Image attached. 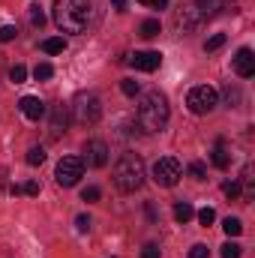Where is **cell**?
<instances>
[{
	"instance_id": "cell-10",
	"label": "cell",
	"mask_w": 255,
	"mask_h": 258,
	"mask_svg": "<svg viewBox=\"0 0 255 258\" xmlns=\"http://www.w3.org/2000/svg\"><path fill=\"white\" fill-rule=\"evenodd\" d=\"M129 63L135 66V69H141V72H153V69H159V63H162V54L159 51H135Z\"/></svg>"
},
{
	"instance_id": "cell-35",
	"label": "cell",
	"mask_w": 255,
	"mask_h": 258,
	"mask_svg": "<svg viewBox=\"0 0 255 258\" xmlns=\"http://www.w3.org/2000/svg\"><path fill=\"white\" fill-rule=\"evenodd\" d=\"M225 96H228V105H231V102H234V105L240 102V93H237V90H231V87L225 90Z\"/></svg>"
},
{
	"instance_id": "cell-2",
	"label": "cell",
	"mask_w": 255,
	"mask_h": 258,
	"mask_svg": "<svg viewBox=\"0 0 255 258\" xmlns=\"http://www.w3.org/2000/svg\"><path fill=\"white\" fill-rule=\"evenodd\" d=\"M90 21V0H54V24L63 33H81Z\"/></svg>"
},
{
	"instance_id": "cell-38",
	"label": "cell",
	"mask_w": 255,
	"mask_h": 258,
	"mask_svg": "<svg viewBox=\"0 0 255 258\" xmlns=\"http://www.w3.org/2000/svg\"><path fill=\"white\" fill-rule=\"evenodd\" d=\"M138 3H144V6H150V3H153V0H138Z\"/></svg>"
},
{
	"instance_id": "cell-14",
	"label": "cell",
	"mask_w": 255,
	"mask_h": 258,
	"mask_svg": "<svg viewBox=\"0 0 255 258\" xmlns=\"http://www.w3.org/2000/svg\"><path fill=\"white\" fill-rule=\"evenodd\" d=\"M210 162H213L216 168H228L231 156H228V150H225L222 144H216V147H213V153H210Z\"/></svg>"
},
{
	"instance_id": "cell-36",
	"label": "cell",
	"mask_w": 255,
	"mask_h": 258,
	"mask_svg": "<svg viewBox=\"0 0 255 258\" xmlns=\"http://www.w3.org/2000/svg\"><path fill=\"white\" fill-rule=\"evenodd\" d=\"M150 6H153V9H165V6H168V0H153Z\"/></svg>"
},
{
	"instance_id": "cell-1",
	"label": "cell",
	"mask_w": 255,
	"mask_h": 258,
	"mask_svg": "<svg viewBox=\"0 0 255 258\" xmlns=\"http://www.w3.org/2000/svg\"><path fill=\"white\" fill-rule=\"evenodd\" d=\"M138 126L144 132H162L168 126V99L159 90H150L141 96L138 105Z\"/></svg>"
},
{
	"instance_id": "cell-6",
	"label": "cell",
	"mask_w": 255,
	"mask_h": 258,
	"mask_svg": "<svg viewBox=\"0 0 255 258\" xmlns=\"http://www.w3.org/2000/svg\"><path fill=\"white\" fill-rule=\"evenodd\" d=\"M150 174H153V180H156L159 186H174V183L183 177V165H180L174 156H162V159L153 162Z\"/></svg>"
},
{
	"instance_id": "cell-29",
	"label": "cell",
	"mask_w": 255,
	"mask_h": 258,
	"mask_svg": "<svg viewBox=\"0 0 255 258\" xmlns=\"http://www.w3.org/2000/svg\"><path fill=\"white\" fill-rule=\"evenodd\" d=\"M141 258H162V249H159L156 243H147V246L141 249Z\"/></svg>"
},
{
	"instance_id": "cell-33",
	"label": "cell",
	"mask_w": 255,
	"mask_h": 258,
	"mask_svg": "<svg viewBox=\"0 0 255 258\" xmlns=\"http://www.w3.org/2000/svg\"><path fill=\"white\" fill-rule=\"evenodd\" d=\"M75 225H78V231H90V216H84V213H81V216L75 219Z\"/></svg>"
},
{
	"instance_id": "cell-7",
	"label": "cell",
	"mask_w": 255,
	"mask_h": 258,
	"mask_svg": "<svg viewBox=\"0 0 255 258\" xmlns=\"http://www.w3.org/2000/svg\"><path fill=\"white\" fill-rule=\"evenodd\" d=\"M84 174V162L78 159V156H63L60 162H57V183L60 186H75L78 183V177Z\"/></svg>"
},
{
	"instance_id": "cell-24",
	"label": "cell",
	"mask_w": 255,
	"mask_h": 258,
	"mask_svg": "<svg viewBox=\"0 0 255 258\" xmlns=\"http://www.w3.org/2000/svg\"><path fill=\"white\" fill-rule=\"evenodd\" d=\"M30 24H33V27H42V24H45V15H42L39 6H30Z\"/></svg>"
},
{
	"instance_id": "cell-37",
	"label": "cell",
	"mask_w": 255,
	"mask_h": 258,
	"mask_svg": "<svg viewBox=\"0 0 255 258\" xmlns=\"http://www.w3.org/2000/svg\"><path fill=\"white\" fill-rule=\"evenodd\" d=\"M111 6L114 9H126V0H111Z\"/></svg>"
},
{
	"instance_id": "cell-27",
	"label": "cell",
	"mask_w": 255,
	"mask_h": 258,
	"mask_svg": "<svg viewBox=\"0 0 255 258\" xmlns=\"http://www.w3.org/2000/svg\"><path fill=\"white\" fill-rule=\"evenodd\" d=\"M222 192L228 195V198H240V183H237V180H228V183L222 186Z\"/></svg>"
},
{
	"instance_id": "cell-22",
	"label": "cell",
	"mask_w": 255,
	"mask_h": 258,
	"mask_svg": "<svg viewBox=\"0 0 255 258\" xmlns=\"http://www.w3.org/2000/svg\"><path fill=\"white\" fill-rule=\"evenodd\" d=\"M195 216H198V222H201L204 228H207V225H213V219H216V213H213V207H201V210H198Z\"/></svg>"
},
{
	"instance_id": "cell-3",
	"label": "cell",
	"mask_w": 255,
	"mask_h": 258,
	"mask_svg": "<svg viewBox=\"0 0 255 258\" xmlns=\"http://www.w3.org/2000/svg\"><path fill=\"white\" fill-rule=\"evenodd\" d=\"M114 183L120 192H135L144 183V162L138 153H123L114 165Z\"/></svg>"
},
{
	"instance_id": "cell-15",
	"label": "cell",
	"mask_w": 255,
	"mask_h": 258,
	"mask_svg": "<svg viewBox=\"0 0 255 258\" xmlns=\"http://www.w3.org/2000/svg\"><path fill=\"white\" fill-rule=\"evenodd\" d=\"M192 216H195V210H192V204H189V201H180V204L174 207V219H177L180 225H186V222H189Z\"/></svg>"
},
{
	"instance_id": "cell-12",
	"label": "cell",
	"mask_w": 255,
	"mask_h": 258,
	"mask_svg": "<svg viewBox=\"0 0 255 258\" xmlns=\"http://www.w3.org/2000/svg\"><path fill=\"white\" fill-rule=\"evenodd\" d=\"M234 69H237V75H240V78H252V75H255V54H252V48H240V51L234 54Z\"/></svg>"
},
{
	"instance_id": "cell-11",
	"label": "cell",
	"mask_w": 255,
	"mask_h": 258,
	"mask_svg": "<svg viewBox=\"0 0 255 258\" xmlns=\"http://www.w3.org/2000/svg\"><path fill=\"white\" fill-rule=\"evenodd\" d=\"M18 111H21L27 120H39V117L45 114V102H42L39 96H21V102H18Z\"/></svg>"
},
{
	"instance_id": "cell-23",
	"label": "cell",
	"mask_w": 255,
	"mask_h": 258,
	"mask_svg": "<svg viewBox=\"0 0 255 258\" xmlns=\"http://www.w3.org/2000/svg\"><path fill=\"white\" fill-rule=\"evenodd\" d=\"M24 78H27V69H24L21 63H15L12 69H9V81H15V84H21Z\"/></svg>"
},
{
	"instance_id": "cell-31",
	"label": "cell",
	"mask_w": 255,
	"mask_h": 258,
	"mask_svg": "<svg viewBox=\"0 0 255 258\" xmlns=\"http://www.w3.org/2000/svg\"><path fill=\"white\" fill-rule=\"evenodd\" d=\"M189 174L195 177V180H204V174H207V168H204L201 162H192V165H189Z\"/></svg>"
},
{
	"instance_id": "cell-9",
	"label": "cell",
	"mask_w": 255,
	"mask_h": 258,
	"mask_svg": "<svg viewBox=\"0 0 255 258\" xmlns=\"http://www.w3.org/2000/svg\"><path fill=\"white\" fill-rule=\"evenodd\" d=\"M69 126V105H54L51 108V123H48V132H51V138H60Z\"/></svg>"
},
{
	"instance_id": "cell-20",
	"label": "cell",
	"mask_w": 255,
	"mask_h": 258,
	"mask_svg": "<svg viewBox=\"0 0 255 258\" xmlns=\"http://www.w3.org/2000/svg\"><path fill=\"white\" fill-rule=\"evenodd\" d=\"M222 45H225V33H213V36H210V39L204 42V51L210 54V51H219Z\"/></svg>"
},
{
	"instance_id": "cell-5",
	"label": "cell",
	"mask_w": 255,
	"mask_h": 258,
	"mask_svg": "<svg viewBox=\"0 0 255 258\" xmlns=\"http://www.w3.org/2000/svg\"><path fill=\"white\" fill-rule=\"evenodd\" d=\"M186 105H189L192 114L204 117V114H210V111L219 105V93H216V87H210V84H198V87H192L189 90Z\"/></svg>"
},
{
	"instance_id": "cell-32",
	"label": "cell",
	"mask_w": 255,
	"mask_h": 258,
	"mask_svg": "<svg viewBox=\"0 0 255 258\" xmlns=\"http://www.w3.org/2000/svg\"><path fill=\"white\" fill-rule=\"evenodd\" d=\"M207 252H210V249H207L204 243H195V246L189 249V258H207Z\"/></svg>"
},
{
	"instance_id": "cell-16",
	"label": "cell",
	"mask_w": 255,
	"mask_h": 258,
	"mask_svg": "<svg viewBox=\"0 0 255 258\" xmlns=\"http://www.w3.org/2000/svg\"><path fill=\"white\" fill-rule=\"evenodd\" d=\"M222 3H225V0H195V9H198L201 15H213V12L222 9Z\"/></svg>"
},
{
	"instance_id": "cell-4",
	"label": "cell",
	"mask_w": 255,
	"mask_h": 258,
	"mask_svg": "<svg viewBox=\"0 0 255 258\" xmlns=\"http://www.w3.org/2000/svg\"><path fill=\"white\" fill-rule=\"evenodd\" d=\"M69 108H72L75 123H81V126H93V123L102 117V99H99L93 90L78 93V96H75V102H72Z\"/></svg>"
},
{
	"instance_id": "cell-18",
	"label": "cell",
	"mask_w": 255,
	"mask_h": 258,
	"mask_svg": "<svg viewBox=\"0 0 255 258\" xmlns=\"http://www.w3.org/2000/svg\"><path fill=\"white\" fill-rule=\"evenodd\" d=\"M222 228H225V234H228V237H237V234L243 231V222H240L237 216H228V219L222 222Z\"/></svg>"
},
{
	"instance_id": "cell-28",
	"label": "cell",
	"mask_w": 255,
	"mask_h": 258,
	"mask_svg": "<svg viewBox=\"0 0 255 258\" xmlns=\"http://www.w3.org/2000/svg\"><path fill=\"white\" fill-rule=\"evenodd\" d=\"M120 90H123L126 96H135V93H138V81H132V78H123V81H120Z\"/></svg>"
},
{
	"instance_id": "cell-19",
	"label": "cell",
	"mask_w": 255,
	"mask_h": 258,
	"mask_svg": "<svg viewBox=\"0 0 255 258\" xmlns=\"http://www.w3.org/2000/svg\"><path fill=\"white\" fill-rule=\"evenodd\" d=\"M51 75H54V66L51 63H36V69H33V78L36 81H48Z\"/></svg>"
},
{
	"instance_id": "cell-8",
	"label": "cell",
	"mask_w": 255,
	"mask_h": 258,
	"mask_svg": "<svg viewBox=\"0 0 255 258\" xmlns=\"http://www.w3.org/2000/svg\"><path fill=\"white\" fill-rule=\"evenodd\" d=\"M81 162H87L90 168H102V165H108V144H105L102 138L87 141V144H84V159H81Z\"/></svg>"
},
{
	"instance_id": "cell-30",
	"label": "cell",
	"mask_w": 255,
	"mask_h": 258,
	"mask_svg": "<svg viewBox=\"0 0 255 258\" xmlns=\"http://www.w3.org/2000/svg\"><path fill=\"white\" fill-rule=\"evenodd\" d=\"M99 186H87L84 192H81V201H99Z\"/></svg>"
},
{
	"instance_id": "cell-34",
	"label": "cell",
	"mask_w": 255,
	"mask_h": 258,
	"mask_svg": "<svg viewBox=\"0 0 255 258\" xmlns=\"http://www.w3.org/2000/svg\"><path fill=\"white\" fill-rule=\"evenodd\" d=\"M21 192L36 195V192H39V183H36V180H30V183H24V186H21Z\"/></svg>"
},
{
	"instance_id": "cell-13",
	"label": "cell",
	"mask_w": 255,
	"mask_h": 258,
	"mask_svg": "<svg viewBox=\"0 0 255 258\" xmlns=\"http://www.w3.org/2000/svg\"><path fill=\"white\" fill-rule=\"evenodd\" d=\"M42 51H45V54H63L66 39L63 36H48V39H42Z\"/></svg>"
},
{
	"instance_id": "cell-21",
	"label": "cell",
	"mask_w": 255,
	"mask_h": 258,
	"mask_svg": "<svg viewBox=\"0 0 255 258\" xmlns=\"http://www.w3.org/2000/svg\"><path fill=\"white\" fill-rule=\"evenodd\" d=\"M42 162H45V150H42V147H30V150H27V165L36 168V165H42Z\"/></svg>"
},
{
	"instance_id": "cell-17",
	"label": "cell",
	"mask_w": 255,
	"mask_h": 258,
	"mask_svg": "<svg viewBox=\"0 0 255 258\" xmlns=\"http://www.w3.org/2000/svg\"><path fill=\"white\" fill-rule=\"evenodd\" d=\"M159 33H162L159 18H147V21L141 24V36H147V39H150V36H159Z\"/></svg>"
},
{
	"instance_id": "cell-26",
	"label": "cell",
	"mask_w": 255,
	"mask_h": 258,
	"mask_svg": "<svg viewBox=\"0 0 255 258\" xmlns=\"http://www.w3.org/2000/svg\"><path fill=\"white\" fill-rule=\"evenodd\" d=\"M240 249H243L240 243H225L222 246V258H240Z\"/></svg>"
},
{
	"instance_id": "cell-25",
	"label": "cell",
	"mask_w": 255,
	"mask_h": 258,
	"mask_svg": "<svg viewBox=\"0 0 255 258\" xmlns=\"http://www.w3.org/2000/svg\"><path fill=\"white\" fill-rule=\"evenodd\" d=\"M15 36H18V30H15L12 24H3V27H0V42H12Z\"/></svg>"
}]
</instances>
